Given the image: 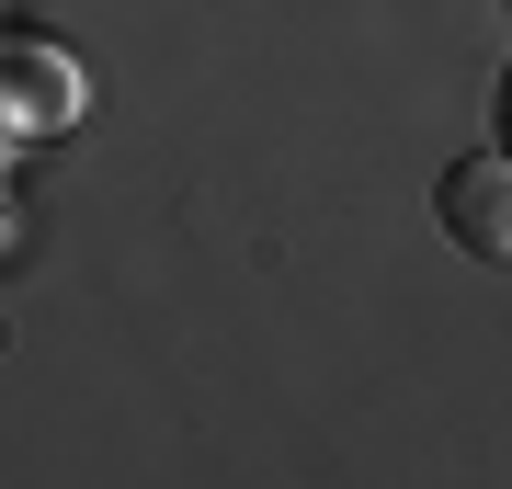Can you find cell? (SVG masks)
<instances>
[{
  "label": "cell",
  "mask_w": 512,
  "mask_h": 489,
  "mask_svg": "<svg viewBox=\"0 0 512 489\" xmlns=\"http://www.w3.org/2000/svg\"><path fill=\"white\" fill-rule=\"evenodd\" d=\"M433 217L467 262H512V148H478V160H444Z\"/></svg>",
  "instance_id": "cell-2"
},
{
  "label": "cell",
  "mask_w": 512,
  "mask_h": 489,
  "mask_svg": "<svg viewBox=\"0 0 512 489\" xmlns=\"http://www.w3.org/2000/svg\"><path fill=\"white\" fill-rule=\"evenodd\" d=\"M80 126V57L46 35H0V148H35Z\"/></svg>",
  "instance_id": "cell-1"
},
{
  "label": "cell",
  "mask_w": 512,
  "mask_h": 489,
  "mask_svg": "<svg viewBox=\"0 0 512 489\" xmlns=\"http://www.w3.org/2000/svg\"><path fill=\"white\" fill-rule=\"evenodd\" d=\"M501 148H512V69H501Z\"/></svg>",
  "instance_id": "cell-3"
}]
</instances>
